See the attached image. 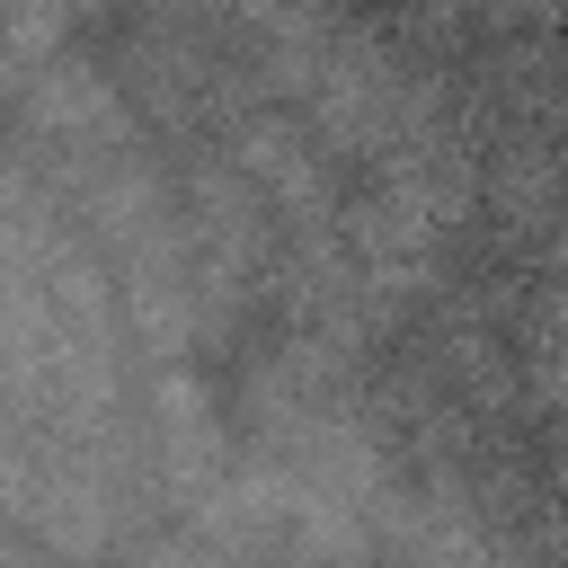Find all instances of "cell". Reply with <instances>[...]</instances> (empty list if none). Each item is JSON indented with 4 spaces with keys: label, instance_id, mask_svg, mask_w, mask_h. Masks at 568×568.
<instances>
[{
    "label": "cell",
    "instance_id": "cell-1",
    "mask_svg": "<svg viewBox=\"0 0 568 568\" xmlns=\"http://www.w3.org/2000/svg\"><path fill=\"white\" fill-rule=\"evenodd\" d=\"M311 133L320 151H364V160H390L399 142H417V89L364 44V36H337L320 80H311Z\"/></svg>",
    "mask_w": 568,
    "mask_h": 568
},
{
    "label": "cell",
    "instance_id": "cell-2",
    "mask_svg": "<svg viewBox=\"0 0 568 568\" xmlns=\"http://www.w3.org/2000/svg\"><path fill=\"white\" fill-rule=\"evenodd\" d=\"M142 444L160 453V470H169V488H213V470H222V417H213V390L178 364V373H160L151 382V399H142Z\"/></svg>",
    "mask_w": 568,
    "mask_h": 568
}]
</instances>
